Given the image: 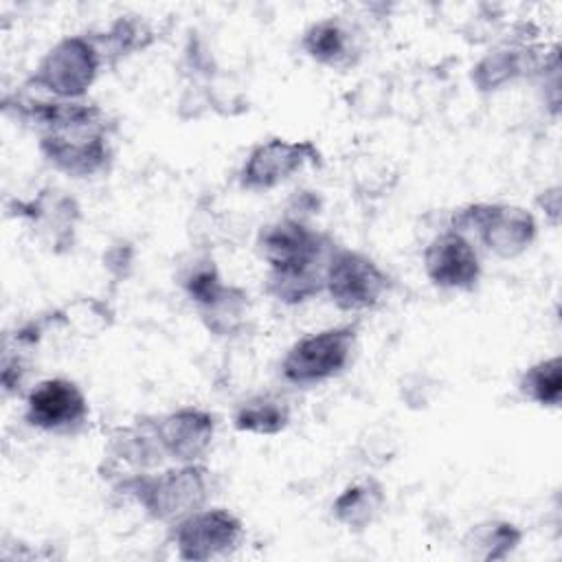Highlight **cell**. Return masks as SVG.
I'll return each mask as SVG.
<instances>
[{
	"mask_svg": "<svg viewBox=\"0 0 562 562\" xmlns=\"http://www.w3.org/2000/svg\"><path fill=\"white\" fill-rule=\"evenodd\" d=\"M101 66V50L90 35H66L44 53L26 86L55 99L79 101L97 81Z\"/></svg>",
	"mask_w": 562,
	"mask_h": 562,
	"instance_id": "cell-3",
	"label": "cell"
},
{
	"mask_svg": "<svg viewBox=\"0 0 562 562\" xmlns=\"http://www.w3.org/2000/svg\"><path fill=\"white\" fill-rule=\"evenodd\" d=\"M90 37L101 50L103 64H114L136 50L147 48L154 42V31L138 15H121L103 33Z\"/></svg>",
	"mask_w": 562,
	"mask_h": 562,
	"instance_id": "cell-22",
	"label": "cell"
},
{
	"mask_svg": "<svg viewBox=\"0 0 562 562\" xmlns=\"http://www.w3.org/2000/svg\"><path fill=\"white\" fill-rule=\"evenodd\" d=\"M165 457L176 463H198L213 443L215 417L198 406H180L154 422Z\"/></svg>",
	"mask_w": 562,
	"mask_h": 562,
	"instance_id": "cell-13",
	"label": "cell"
},
{
	"mask_svg": "<svg viewBox=\"0 0 562 562\" xmlns=\"http://www.w3.org/2000/svg\"><path fill=\"white\" fill-rule=\"evenodd\" d=\"M303 53L327 68H351L360 59V48L351 29L338 18H323L310 24L301 35Z\"/></svg>",
	"mask_w": 562,
	"mask_h": 562,
	"instance_id": "cell-16",
	"label": "cell"
},
{
	"mask_svg": "<svg viewBox=\"0 0 562 562\" xmlns=\"http://www.w3.org/2000/svg\"><path fill=\"white\" fill-rule=\"evenodd\" d=\"M428 281L441 290L468 292L481 279V259L465 233L446 228L435 235L422 252Z\"/></svg>",
	"mask_w": 562,
	"mask_h": 562,
	"instance_id": "cell-11",
	"label": "cell"
},
{
	"mask_svg": "<svg viewBox=\"0 0 562 562\" xmlns=\"http://www.w3.org/2000/svg\"><path fill=\"white\" fill-rule=\"evenodd\" d=\"M18 209V215L26 217L35 226L42 241L55 252L72 248L79 222V204L75 198L57 189H44L37 193V198L20 202Z\"/></svg>",
	"mask_w": 562,
	"mask_h": 562,
	"instance_id": "cell-14",
	"label": "cell"
},
{
	"mask_svg": "<svg viewBox=\"0 0 562 562\" xmlns=\"http://www.w3.org/2000/svg\"><path fill=\"white\" fill-rule=\"evenodd\" d=\"M384 505H386L384 485L378 479L367 476L362 481L347 485L334 498L331 516L345 529L360 533L380 518V514L384 512Z\"/></svg>",
	"mask_w": 562,
	"mask_h": 562,
	"instance_id": "cell-17",
	"label": "cell"
},
{
	"mask_svg": "<svg viewBox=\"0 0 562 562\" xmlns=\"http://www.w3.org/2000/svg\"><path fill=\"white\" fill-rule=\"evenodd\" d=\"M323 154L312 140L268 138L255 145L239 169V184L248 191H268L305 167H321Z\"/></svg>",
	"mask_w": 562,
	"mask_h": 562,
	"instance_id": "cell-9",
	"label": "cell"
},
{
	"mask_svg": "<svg viewBox=\"0 0 562 562\" xmlns=\"http://www.w3.org/2000/svg\"><path fill=\"white\" fill-rule=\"evenodd\" d=\"M450 228L459 233H474L479 241L501 259L522 255L536 239L538 226L533 215L505 202H474L452 213Z\"/></svg>",
	"mask_w": 562,
	"mask_h": 562,
	"instance_id": "cell-5",
	"label": "cell"
},
{
	"mask_svg": "<svg viewBox=\"0 0 562 562\" xmlns=\"http://www.w3.org/2000/svg\"><path fill=\"white\" fill-rule=\"evenodd\" d=\"M522 542V529L509 520H483L468 529L463 549L470 558L496 562L509 558Z\"/></svg>",
	"mask_w": 562,
	"mask_h": 562,
	"instance_id": "cell-20",
	"label": "cell"
},
{
	"mask_svg": "<svg viewBox=\"0 0 562 562\" xmlns=\"http://www.w3.org/2000/svg\"><path fill=\"white\" fill-rule=\"evenodd\" d=\"M171 527L178 558L193 562L228 555L244 538L241 520L224 507H202Z\"/></svg>",
	"mask_w": 562,
	"mask_h": 562,
	"instance_id": "cell-8",
	"label": "cell"
},
{
	"mask_svg": "<svg viewBox=\"0 0 562 562\" xmlns=\"http://www.w3.org/2000/svg\"><path fill=\"white\" fill-rule=\"evenodd\" d=\"M250 314V296L239 285H228L206 305L198 307V316L204 327L222 338L244 331Z\"/></svg>",
	"mask_w": 562,
	"mask_h": 562,
	"instance_id": "cell-21",
	"label": "cell"
},
{
	"mask_svg": "<svg viewBox=\"0 0 562 562\" xmlns=\"http://www.w3.org/2000/svg\"><path fill=\"white\" fill-rule=\"evenodd\" d=\"M391 279L375 259L360 250L336 248L325 268V292L336 307L360 312L375 307L389 292Z\"/></svg>",
	"mask_w": 562,
	"mask_h": 562,
	"instance_id": "cell-6",
	"label": "cell"
},
{
	"mask_svg": "<svg viewBox=\"0 0 562 562\" xmlns=\"http://www.w3.org/2000/svg\"><path fill=\"white\" fill-rule=\"evenodd\" d=\"M90 415L83 391L68 378H46L26 393L24 419L50 435L79 432Z\"/></svg>",
	"mask_w": 562,
	"mask_h": 562,
	"instance_id": "cell-10",
	"label": "cell"
},
{
	"mask_svg": "<svg viewBox=\"0 0 562 562\" xmlns=\"http://www.w3.org/2000/svg\"><path fill=\"white\" fill-rule=\"evenodd\" d=\"M37 147L53 169L70 178H94L112 165L108 125L46 132L40 134Z\"/></svg>",
	"mask_w": 562,
	"mask_h": 562,
	"instance_id": "cell-7",
	"label": "cell"
},
{
	"mask_svg": "<svg viewBox=\"0 0 562 562\" xmlns=\"http://www.w3.org/2000/svg\"><path fill=\"white\" fill-rule=\"evenodd\" d=\"M292 408L290 404L272 393H259L241 402L233 415V426L239 432L272 437L290 426Z\"/></svg>",
	"mask_w": 562,
	"mask_h": 562,
	"instance_id": "cell-19",
	"label": "cell"
},
{
	"mask_svg": "<svg viewBox=\"0 0 562 562\" xmlns=\"http://www.w3.org/2000/svg\"><path fill=\"white\" fill-rule=\"evenodd\" d=\"M538 202L542 204L544 215H549L551 224H558V217H560V187H551V189L542 191Z\"/></svg>",
	"mask_w": 562,
	"mask_h": 562,
	"instance_id": "cell-25",
	"label": "cell"
},
{
	"mask_svg": "<svg viewBox=\"0 0 562 562\" xmlns=\"http://www.w3.org/2000/svg\"><path fill=\"white\" fill-rule=\"evenodd\" d=\"M518 391L533 404L558 408L562 400V360L560 356L542 358L527 367L518 378Z\"/></svg>",
	"mask_w": 562,
	"mask_h": 562,
	"instance_id": "cell-23",
	"label": "cell"
},
{
	"mask_svg": "<svg viewBox=\"0 0 562 562\" xmlns=\"http://www.w3.org/2000/svg\"><path fill=\"white\" fill-rule=\"evenodd\" d=\"M358 325L325 327L299 338L281 360V375L294 386H314L338 378L351 362Z\"/></svg>",
	"mask_w": 562,
	"mask_h": 562,
	"instance_id": "cell-4",
	"label": "cell"
},
{
	"mask_svg": "<svg viewBox=\"0 0 562 562\" xmlns=\"http://www.w3.org/2000/svg\"><path fill=\"white\" fill-rule=\"evenodd\" d=\"M558 53L553 46L549 59ZM547 57L542 59L540 53H536L533 46L527 44H503L485 53L470 72V79L479 92H494L501 90L503 86L516 81L518 77L527 75H538L549 61Z\"/></svg>",
	"mask_w": 562,
	"mask_h": 562,
	"instance_id": "cell-15",
	"label": "cell"
},
{
	"mask_svg": "<svg viewBox=\"0 0 562 562\" xmlns=\"http://www.w3.org/2000/svg\"><path fill=\"white\" fill-rule=\"evenodd\" d=\"M182 290L187 292V296L191 299V303L198 307L211 303L224 288V279L220 274V270L215 268V263L211 259H202L195 261L193 266L187 268V272L182 274Z\"/></svg>",
	"mask_w": 562,
	"mask_h": 562,
	"instance_id": "cell-24",
	"label": "cell"
},
{
	"mask_svg": "<svg viewBox=\"0 0 562 562\" xmlns=\"http://www.w3.org/2000/svg\"><path fill=\"white\" fill-rule=\"evenodd\" d=\"M2 110L7 116L37 127L40 134L61 132L72 127H94L108 125L105 112L90 101H66V99H33V97H11L7 94L2 101Z\"/></svg>",
	"mask_w": 562,
	"mask_h": 562,
	"instance_id": "cell-12",
	"label": "cell"
},
{
	"mask_svg": "<svg viewBox=\"0 0 562 562\" xmlns=\"http://www.w3.org/2000/svg\"><path fill=\"white\" fill-rule=\"evenodd\" d=\"M116 487L125 496L134 498L154 520L173 525L206 507L211 498V472L200 461L180 463L178 468H169L158 474H130L116 481Z\"/></svg>",
	"mask_w": 562,
	"mask_h": 562,
	"instance_id": "cell-2",
	"label": "cell"
},
{
	"mask_svg": "<svg viewBox=\"0 0 562 562\" xmlns=\"http://www.w3.org/2000/svg\"><path fill=\"white\" fill-rule=\"evenodd\" d=\"M338 246L299 217L261 226L257 250L268 263L266 292L285 305H299L325 290V268Z\"/></svg>",
	"mask_w": 562,
	"mask_h": 562,
	"instance_id": "cell-1",
	"label": "cell"
},
{
	"mask_svg": "<svg viewBox=\"0 0 562 562\" xmlns=\"http://www.w3.org/2000/svg\"><path fill=\"white\" fill-rule=\"evenodd\" d=\"M110 459L114 470L121 463L132 465L138 472H145L147 468L158 465L165 459V450L156 437L154 422L116 428L110 435Z\"/></svg>",
	"mask_w": 562,
	"mask_h": 562,
	"instance_id": "cell-18",
	"label": "cell"
}]
</instances>
